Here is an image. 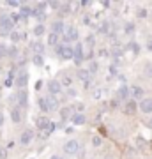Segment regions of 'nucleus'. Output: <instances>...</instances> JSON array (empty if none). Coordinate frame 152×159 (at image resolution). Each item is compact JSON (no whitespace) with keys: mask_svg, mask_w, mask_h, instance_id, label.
<instances>
[{"mask_svg":"<svg viewBox=\"0 0 152 159\" xmlns=\"http://www.w3.org/2000/svg\"><path fill=\"white\" fill-rule=\"evenodd\" d=\"M51 159H62V157H58V156H53V157H51Z\"/></svg>","mask_w":152,"mask_h":159,"instance_id":"48","label":"nucleus"},{"mask_svg":"<svg viewBox=\"0 0 152 159\" xmlns=\"http://www.w3.org/2000/svg\"><path fill=\"white\" fill-rule=\"evenodd\" d=\"M117 96H118V99H127V97L131 96V89L129 87H126V85H122L117 90Z\"/></svg>","mask_w":152,"mask_h":159,"instance_id":"15","label":"nucleus"},{"mask_svg":"<svg viewBox=\"0 0 152 159\" xmlns=\"http://www.w3.org/2000/svg\"><path fill=\"white\" fill-rule=\"evenodd\" d=\"M34 62H35V64H43V58H41V55H35V57H34Z\"/></svg>","mask_w":152,"mask_h":159,"instance_id":"41","label":"nucleus"},{"mask_svg":"<svg viewBox=\"0 0 152 159\" xmlns=\"http://www.w3.org/2000/svg\"><path fill=\"white\" fill-rule=\"evenodd\" d=\"M6 46H4V44H0V57H4V55H6Z\"/></svg>","mask_w":152,"mask_h":159,"instance_id":"40","label":"nucleus"},{"mask_svg":"<svg viewBox=\"0 0 152 159\" xmlns=\"http://www.w3.org/2000/svg\"><path fill=\"white\" fill-rule=\"evenodd\" d=\"M131 97L133 99H145V90L141 87H131Z\"/></svg>","mask_w":152,"mask_h":159,"instance_id":"8","label":"nucleus"},{"mask_svg":"<svg viewBox=\"0 0 152 159\" xmlns=\"http://www.w3.org/2000/svg\"><path fill=\"white\" fill-rule=\"evenodd\" d=\"M46 32V29H44V25H37L34 29V35H37V37H41V35Z\"/></svg>","mask_w":152,"mask_h":159,"instance_id":"23","label":"nucleus"},{"mask_svg":"<svg viewBox=\"0 0 152 159\" xmlns=\"http://www.w3.org/2000/svg\"><path fill=\"white\" fill-rule=\"evenodd\" d=\"M57 44H58V35L51 32V34L48 35V46H57Z\"/></svg>","mask_w":152,"mask_h":159,"instance_id":"21","label":"nucleus"},{"mask_svg":"<svg viewBox=\"0 0 152 159\" xmlns=\"http://www.w3.org/2000/svg\"><path fill=\"white\" fill-rule=\"evenodd\" d=\"M89 73H90V74L97 73V62H90V66H89Z\"/></svg>","mask_w":152,"mask_h":159,"instance_id":"28","label":"nucleus"},{"mask_svg":"<svg viewBox=\"0 0 152 159\" xmlns=\"http://www.w3.org/2000/svg\"><path fill=\"white\" fill-rule=\"evenodd\" d=\"M74 110H78V111H81V110H83V104H81V102H78V104H74Z\"/></svg>","mask_w":152,"mask_h":159,"instance_id":"42","label":"nucleus"},{"mask_svg":"<svg viewBox=\"0 0 152 159\" xmlns=\"http://www.w3.org/2000/svg\"><path fill=\"white\" fill-rule=\"evenodd\" d=\"M12 27H14L12 18L11 16H6V14H2V16H0V29H2V34H9Z\"/></svg>","mask_w":152,"mask_h":159,"instance_id":"1","label":"nucleus"},{"mask_svg":"<svg viewBox=\"0 0 152 159\" xmlns=\"http://www.w3.org/2000/svg\"><path fill=\"white\" fill-rule=\"evenodd\" d=\"M124 113H126V115H135V113H136V102H135V99H131V101L126 102Z\"/></svg>","mask_w":152,"mask_h":159,"instance_id":"13","label":"nucleus"},{"mask_svg":"<svg viewBox=\"0 0 152 159\" xmlns=\"http://www.w3.org/2000/svg\"><path fill=\"white\" fill-rule=\"evenodd\" d=\"M66 30H67V29L64 27V23L60 21V20L51 23V32H53V34H57V35H58V34H66Z\"/></svg>","mask_w":152,"mask_h":159,"instance_id":"6","label":"nucleus"},{"mask_svg":"<svg viewBox=\"0 0 152 159\" xmlns=\"http://www.w3.org/2000/svg\"><path fill=\"white\" fill-rule=\"evenodd\" d=\"M110 73H112V74H117V66H115V64L110 67Z\"/></svg>","mask_w":152,"mask_h":159,"instance_id":"43","label":"nucleus"},{"mask_svg":"<svg viewBox=\"0 0 152 159\" xmlns=\"http://www.w3.org/2000/svg\"><path fill=\"white\" fill-rule=\"evenodd\" d=\"M90 76H92V74L89 73V69H80V71H78V78L85 83V87H89V83H90Z\"/></svg>","mask_w":152,"mask_h":159,"instance_id":"11","label":"nucleus"},{"mask_svg":"<svg viewBox=\"0 0 152 159\" xmlns=\"http://www.w3.org/2000/svg\"><path fill=\"white\" fill-rule=\"evenodd\" d=\"M99 30H101L103 34H110V23H106V21H104V23L101 25V29H99Z\"/></svg>","mask_w":152,"mask_h":159,"instance_id":"26","label":"nucleus"},{"mask_svg":"<svg viewBox=\"0 0 152 159\" xmlns=\"http://www.w3.org/2000/svg\"><path fill=\"white\" fill-rule=\"evenodd\" d=\"M73 110L74 108H69V106H67V108H62V111H60V119H62V122H64V120H67V119H73Z\"/></svg>","mask_w":152,"mask_h":159,"instance_id":"18","label":"nucleus"},{"mask_svg":"<svg viewBox=\"0 0 152 159\" xmlns=\"http://www.w3.org/2000/svg\"><path fill=\"white\" fill-rule=\"evenodd\" d=\"M32 140H34V133H32V131H23L21 136H20V143H21V145H28Z\"/></svg>","mask_w":152,"mask_h":159,"instance_id":"9","label":"nucleus"},{"mask_svg":"<svg viewBox=\"0 0 152 159\" xmlns=\"http://www.w3.org/2000/svg\"><path fill=\"white\" fill-rule=\"evenodd\" d=\"M44 101H46V106H48V110L50 111H53V110H57V106H58V101H57L53 96H48L44 97Z\"/></svg>","mask_w":152,"mask_h":159,"instance_id":"16","label":"nucleus"},{"mask_svg":"<svg viewBox=\"0 0 152 159\" xmlns=\"http://www.w3.org/2000/svg\"><path fill=\"white\" fill-rule=\"evenodd\" d=\"M7 6H9V7H20V2H14V0H9V2H7Z\"/></svg>","mask_w":152,"mask_h":159,"instance_id":"36","label":"nucleus"},{"mask_svg":"<svg viewBox=\"0 0 152 159\" xmlns=\"http://www.w3.org/2000/svg\"><path fill=\"white\" fill-rule=\"evenodd\" d=\"M9 35H11V41H12V43H18V41L21 39V35H20V32H11Z\"/></svg>","mask_w":152,"mask_h":159,"instance_id":"25","label":"nucleus"},{"mask_svg":"<svg viewBox=\"0 0 152 159\" xmlns=\"http://www.w3.org/2000/svg\"><path fill=\"white\" fill-rule=\"evenodd\" d=\"M136 143H138L140 147H143V145H145V142H143V138H141V136H138V138H136Z\"/></svg>","mask_w":152,"mask_h":159,"instance_id":"39","label":"nucleus"},{"mask_svg":"<svg viewBox=\"0 0 152 159\" xmlns=\"http://www.w3.org/2000/svg\"><path fill=\"white\" fill-rule=\"evenodd\" d=\"M85 41H87V46H89L90 50H92V46H94V37H90V35H89V37H87Z\"/></svg>","mask_w":152,"mask_h":159,"instance_id":"34","label":"nucleus"},{"mask_svg":"<svg viewBox=\"0 0 152 159\" xmlns=\"http://www.w3.org/2000/svg\"><path fill=\"white\" fill-rule=\"evenodd\" d=\"M57 55L62 58V60H71V58H74V50L69 48V46H58Z\"/></svg>","mask_w":152,"mask_h":159,"instance_id":"2","label":"nucleus"},{"mask_svg":"<svg viewBox=\"0 0 152 159\" xmlns=\"http://www.w3.org/2000/svg\"><path fill=\"white\" fill-rule=\"evenodd\" d=\"M71 120H73L74 125H81V124H85V115L83 113H74Z\"/></svg>","mask_w":152,"mask_h":159,"instance_id":"20","label":"nucleus"},{"mask_svg":"<svg viewBox=\"0 0 152 159\" xmlns=\"http://www.w3.org/2000/svg\"><path fill=\"white\" fill-rule=\"evenodd\" d=\"M0 159H7V150L6 148H0Z\"/></svg>","mask_w":152,"mask_h":159,"instance_id":"37","label":"nucleus"},{"mask_svg":"<svg viewBox=\"0 0 152 159\" xmlns=\"http://www.w3.org/2000/svg\"><path fill=\"white\" fill-rule=\"evenodd\" d=\"M83 60H85L83 46H81V44H76V50H74V62H76V64H81Z\"/></svg>","mask_w":152,"mask_h":159,"instance_id":"10","label":"nucleus"},{"mask_svg":"<svg viewBox=\"0 0 152 159\" xmlns=\"http://www.w3.org/2000/svg\"><path fill=\"white\" fill-rule=\"evenodd\" d=\"M112 55H113V57H118V55H122V50H120V48H117V46H115V48H113V50H112Z\"/></svg>","mask_w":152,"mask_h":159,"instance_id":"33","label":"nucleus"},{"mask_svg":"<svg viewBox=\"0 0 152 159\" xmlns=\"http://www.w3.org/2000/svg\"><path fill=\"white\" fill-rule=\"evenodd\" d=\"M101 143H103L101 136H94L92 138V145H94V147H101Z\"/></svg>","mask_w":152,"mask_h":159,"instance_id":"27","label":"nucleus"},{"mask_svg":"<svg viewBox=\"0 0 152 159\" xmlns=\"http://www.w3.org/2000/svg\"><path fill=\"white\" fill-rule=\"evenodd\" d=\"M50 120H48V117H37L35 119V125L39 127V129H43V131H46L48 127H50Z\"/></svg>","mask_w":152,"mask_h":159,"instance_id":"12","label":"nucleus"},{"mask_svg":"<svg viewBox=\"0 0 152 159\" xmlns=\"http://www.w3.org/2000/svg\"><path fill=\"white\" fill-rule=\"evenodd\" d=\"M145 14H147V11H145V9H140V11H138V16H140V18H143Z\"/></svg>","mask_w":152,"mask_h":159,"instance_id":"44","label":"nucleus"},{"mask_svg":"<svg viewBox=\"0 0 152 159\" xmlns=\"http://www.w3.org/2000/svg\"><path fill=\"white\" fill-rule=\"evenodd\" d=\"M147 125H149V127H150V129H152V119L149 120V122H147Z\"/></svg>","mask_w":152,"mask_h":159,"instance_id":"45","label":"nucleus"},{"mask_svg":"<svg viewBox=\"0 0 152 159\" xmlns=\"http://www.w3.org/2000/svg\"><path fill=\"white\" fill-rule=\"evenodd\" d=\"M103 94H104V90H103V89H96V90H94V97H96V99H101Z\"/></svg>","mask_w":152,"mask_h":159,"instance_id":"32","label":"nucleus"},{"mask_svg":"<svg viewBox=\"0 0 152 159\" xmlns=\"http://www.w3.org/2000/svg\"><path fill=\"white\" fill-rule=\"evenodd\" d=\"M30 48L34 51L35 55H43V51H44V44L39 43V41H34V43H30Z\"/></svg>","mask_w":152,"mask_h":159,"instance_id":"14","label":"nucleus"},{"mask_svg":"<svg viewBox=\"0 0 152 159\" xmlns=\"http://www.w3.org/2000/svg\"><path fill=\"white\" fill-rule=\"evenodd\" d=\"M2 122H4V117H2V115H0V125H2Z\"/></svg>","mask_w":152,"mask_h":159,"instance_id":"46","label":"nucleus"},{"mask_svg":"<svg viewBox=\"0 0 152 159\" xmlns=\"http://www.w3.org/2000/svg\"><path fill=\"white\" fill-rule=\"evenodd\" d=\"M71 81H73V80L69 78V76H64V78H62V81H60V83H62L64 87H71Z\"/></svg>","mask_w":152,"mask_h":159,"instance_id":"31","label":"nucleus"},{"mask_svg":"<svg viewBox=\"0 0 152 159\" xmlns=\"http://www.w3.org/2000/svg\"><path fill=\"white\" fill-rule=\"evenodd\" d=\"M18 102H20L21 106L27 104V92H20V94H18Z\"/></svg>","mask_w":152,"mask_h":159,"instance_id":"22","label":"nucleus"},{"mask_svg":"<svg viewBox=\"0 0 152 159\" xmlns=\"http://www.w3.org/2000/svg\"><path fill=\"white\" fill-rule=\"evenodd\" d=\"M149 50H152V41H150V43H149Z\"/></svg>","mask_w":152,"mask_h":159,"instance_id":"47","label":"nucleus"},{"mask_svg":"<svg viewBox=\"0 0 152 159\" xmlns=\"http://www.w3.org/2000/svg\"><path fill=\"white\" fill-rule=\"evenodd\" d=\"M27 81H28L27 73H25V71H21V73L18 74V78H16V85L18 87H25V85H27Z\"/></svg>","mask_w":152,"mask_h":159,"instance_id":"17","label":"nucleus"},{"mask_svg":"<svg viewBox=\"0 0 152 159\" xmlns=\"http://www.w3.org/2000/svg\"><path fill=\"white\" fill-rule=\"evenodd\" d=\"M11 119H12V122H16V124H18V122H21V111H20L18 106L11 110Z\"/></svg>","mask_w":152,"mask_h":159,"instance_id":"19","label":"nucleus"},{"mask_svg":"<svg viewBox=\"0 0 152 159\" xmlns=\"http://www.w3.org/2000/svg\"><path fill=\"white\" fill-rule=\"evenodd\" d=\"M143 74H145L147 78H152V64H147V66H145V71H143Z\"/></svg>","mask_w":152,"mask_h":159,"instance_id":"24","label":"nucleus"},{"mask_svg":"<svg viewBox=\"0 0 152 159\" xmlns=\"http://www.w3.org/2000/svg\"><path fill=\"white\" fill-rule=\"evenodd\" d=\"M140 110L143 113H152V97H145L140 102Z\"/></svg>","mask_w":152,"mask_h":159,"instance_id":"7","label":"nucleus"},{"mask_svg":"<svg viewBox=\"0 0 152 159\" xmlns=\"http://www.w3.org/2000/svg\"><path fill=\"white\" fill-rule=\"evenodd\" d=\"M80 150V143L76 140H69L66 145H64V152L66 154H76Z\"/></svg>","mask_w":152,"mask_h":159,"instance_id":"4","label":"nucleus"},{"mask_svg":"<svg viewBox=\"0 0 152 159\" xmlns=\"http://www.w3.org/2000/svg\"><path fill=\"white\" fill-rule=\"evenodd\" d=\"M50 7H53V9H58V7H62V4H58V2H50Z\"/></svg>","mask_w":152,"mask_h":159,"instance_id":"38","label":"nucleus"},{"mask_svg":"<svg viewBox=\"0 0 152 159\" xmlns=\"http://www.w3.org/2000/svg\"><path fill=\"white\" fill-rule=\"evenodd\" d=\"M108 53H110V51H108L106 48H101V50H99V57H108Z\"/></svg>","mask_w":152,"mask_h":159,"instance_id":"35","label":"nucleus"},{"mask_svg":"<svg viewBox=\"0 0 152 159\" xmlns=\"http://www.w3.org/2000/svg\"><path fill=\"white\" fill-rule=\"evenodd\" d=\"M135 32V25L133 23H126V34H133Z\"/></svg>","mask_w":152,"mask_h":159,"instance_id":"29","label":"nucleus"},{"mask_svg":"<svg viewBox=\"0 0 152 159\" xmlns=\"http://www.w3.org/2000/svg\"><path fill=\"white\" fill-rule=\"evenodd\" d=\"M48 92H50L51 96L60 94V92H62V83H60V81H57V80H51V81H48Z\"/></svg>","mask_w":152,"mask_h":159,"instance_id":"3","label":"nucleus"},{"mask_svg":"<svg viewBox=\"0 0 152 159\" xmlns=\"http://www.w3.org/2000/svg\"><path fill=\"white\" fill-rule=\"evenodd\" d=\"M39 106H41V110H43V111H50V110H48V106H46L44 97H41V99H39Z\"/></svg>","mask_w":152,"mask_h":159,"instance_id":"30","label":"nucleus"},{"mask_svg":"<svg viewBox=\"0 0 152 159\" xmlns=\"http://www.w3.org/2000/svg\"><path fill=\"white\" fill-rule=\"evenodd\" d=\"M78 39V30L76 27H67L66 34H64V41H76Z\"/></svg>","mask_w":152,"mask_h":159,"instance_id":"5","label":"nucleus"}]
</instances>
